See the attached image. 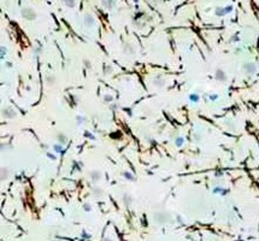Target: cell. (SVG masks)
Here are the masks:
<instances>
[{
	"label": "cell",
	"mask_w": 259,
	"mask_h": 241,
	"mask_svg": "<svg viewBox=\"0 0 259 241\" xmlns=\"http://www.w3.org/2000/svg\"><path fill=\"white\" fill-rule=\"evenodd\" d=\"M22 16L24 17V18H27V19H35L36 18V13L34 12V10H31V9H24V10H22Z\"/></svg>",
	"instance_id": "cell-2"
},
{
	"label": "cell",
	"mask_w": 259,
	"mask_h": 241,
	"mask_svg": "<svg viewBox=\"0 0 259 241\" xmlns=\"http://www.w3.org/2000/svg\"><path fill=\"white\" fill-rule=\"evenodd\" d=\"M9 175H10L9 169L4 166V168L1 169V180H3V181H6V180H7V177H9Z\"/></svg>",
	"instance_id": "cell-7"
},
{
	"label": "cell",
	"mask_w": 259,
	"mask_h": 241,
	"mask_svg": "<svg viewBox=\"0 0 259 241\" xmlns=\"http://www.w3.org/2000/svg\"><path fill=\"white\" fill-rule=\"evenodd\" d=\"M243 71H245V74H247V75H253L257 71V66L253 63H246L243 65Z\"/></svg>",
	"instance_id": "cell-1"
},
{
	"label": "cell",
	"mask_w": 259,
	"mask_h": 241,
	"mask_svg": "<svg viewBox=\"0 0 259 241\" xmlns=\"http://www.w3.org/2000/svg\"><path fill=\"white\" fill-rule=\"evenodd\" d=\"M3 116L5 118H13L16 116V113L12 109H3Z\"/></svg>",
	"instance_id": "cell-4"
},
{
	"label": "cell",
	"mask_w": 259,
	"mask_h": 241,
	"mask_svg": "<svg viewBox=\"0 0 259 241\" xmlns=\"http://www.w3.org/2000/svg\"><path fill=\"white\" fill-rule=\"evenodd\" d=\"M57 241H58V240H57Z\"/></svg>",
	"instance_id": "cell-12"
},
{
	"label": "cell",
	"mask_w": 259,
	"mask_h": 241,
	"mask_svg": "<svg viewBox=\"0 0 259 241\" xmlns=\"http://www.w3.org/2000/svg\"><path fill=\"white\" fill-rule=\"evenodd\" d=\"M216 78H217V80H219V81H226V80H227L226 72L222 71V70H217V71H216Z\"/></svg>",
	"instance_id": "cell-6"
},
{
	"label": "cell",
	"mask_w": 259,
	"mask_h": 241,
	"mask_svg": "<svg viewBox=\"0 0 259 241\" xmlns=\"http://www.w3.org/2000/svg\"><path fill=\"white\" fill-rule=\"evenodd\" d=\"M105 99H106L107 101H108V100H111V97H108V95H107V97H105Z\"/></svg>",
	"instance_id": "cell-11"
},
{
	"label": "cell",
	"mask_w": 259,
	"mask_h": 241,
	"mask_svg": "<svg viewBox=\"0 0 259 241\" xmlns=\"http://www.w3.org/2000/svg\"><path fill=\"white\" fill-rule=\"evenodd\" d=\"M103 5L106 9H112L115 6V0H103Z\"/></svg>",
	"instance_id": "cell-8"
},
{
	"label": "cell",
	"mask_w": 259,
	"mask_h": 241,
	"mask_svg": "<svg viewBox=\"0 0 259 241\" xmlns=\"http://www.w3.org/2000/svg\"><path fill=\"white\" fill-rule=\"evenodd\" d=\"M154 218H155V221L158 223H165V222H168L169 216L166 215L165 212H159V213H155Z\"/></svg>",
	"instance_id": "cell-3"
},
{
	"label": "cell",
	"mask_w": 259,
	"mask_h": 241,
	"mask_svg": "<svg viewBox=\"0 0 259 241\" xmlns=\"http://www.w3.org/2000/svg\"><path fill=\"white\" fill-rule=\"evenodd\" d=\"M83 21H85V24H86L87 27H92V25H94V23H95L94 17L91 16V15H86Z\"/></svg>",
	"instance_id": "cell-5"
},
{
	"label": "cell",
	"mask_w": 259,
	"mask_h": 241,
	"mask_svg": "<svg viewBox=\"0 0 259 241\" xmlns=\"http://www.w3.org/2000/svg\"><path fill=\"white\" fill-rule=\"evenodd\" d=\"M91 176H92V180H93V181H99L100 177H101V174H100L99 171H97V170H94V171L91 174Z\"/></svg>",
	"instance_id": "cell-9"
},
{
	"label": "cell",
	"mask_w": 259,
	"mask_h": 241,
	"mask_svg": "<svg viewBox=\"0 0 259 241\" xmlns=\"http://www.w3.org/2000/svg\"><path fill=\"white\" fill-rule=\"evenodd\" d=\"M64 3L66 6H69V7H74L75 6V0H64Z\"/></svg>",
	"instance_id": "cell-10"
}]
</instances>
